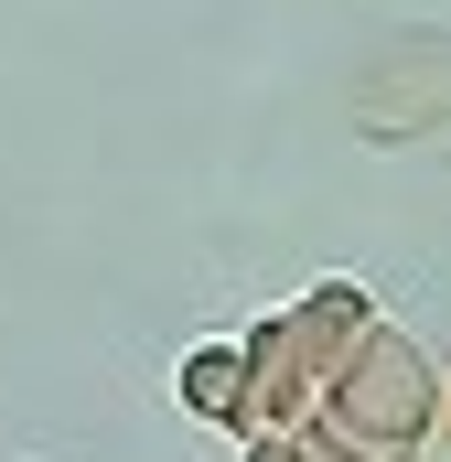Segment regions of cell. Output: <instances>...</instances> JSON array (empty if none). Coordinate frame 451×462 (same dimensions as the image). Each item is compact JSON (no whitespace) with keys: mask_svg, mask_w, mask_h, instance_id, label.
I'll use <instances>...</instances> for the list:
<instances>
[{"mask_svg":"<svg viewBox=\"0 0 451 462\" xmlns=\"http://www.w3.org/2000/svg\"><path fill=\"white\" fill-rule=\"evenodd\" d=\"M376 323V301L354 291V280H312V291H290L280 312H258L247 334H236V441H280V430H301L312 420V398H323V376L344 365V345Z\"/></svg>","mask_w":451,"mask_h":462,"instance_id":"1","label":"cell"},{"mask_svg":"<svg viewBox=\"0 0 451 462\" xmlns=\"http://www.w3.org/2000/svg\"><path fill=\"white\" fill-rule=\"evenodd\" d=\"M312 420H323L334 441H354V452H376V462H419L430 430H441V365H430V345L376 312V323L344 345V365L323 376Z\"/></svg>","mask_w":451,"mask_h":462,"instance_id":"2","label":"cell"},{"mask_svg":"<svg viewBox=\"0 0 451 462\" xmlns=\"http://www.w3.org/2000/svg\"><path fill=\"white\" fill-rule=\"evenodd\" d=\"M172 387H183V409H194V420L247 430V420H236V345H194L183 365H172Z\"/></svg>","mask_w":451,"mask_h":462,"instance_id":"3","label":"cell"},{"mask_svg":"<svg viewBox=\"0 0 451 462\" xmlns=\"http://www.w3.org/2000/svg\"><path fill=\"white\" fill-rule=\"evenodd\" d=\"M280 462H376V452H354V441H334L323 420H301V430H280Z\"/></svg>","mask_w":451,"mask_h":462,"instance_id":"4","label":"cell"}]
</instances>
